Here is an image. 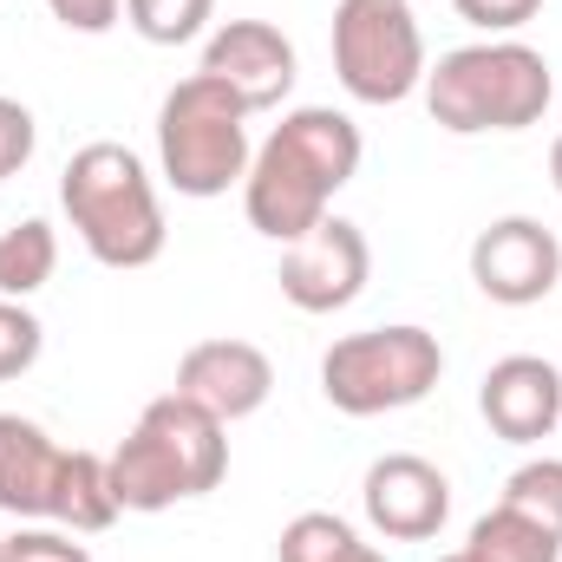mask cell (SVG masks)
I'll return each instance as SVG.
<instances>
[{"label": "cell", "instance_id": "4fadbf2b", "mask_svg": "<svg viewBox=\"0 0 562 562\" xmlns=\"http://www.w3.org/2000/svg\"><path fill=\"white\" fill-rule=\"evenodd\" d=\"M477 413L504 445H537L562 425V373L543 353H504L477 386Z\"/></svg>", "mask_w": 562, "mask_h": 562}, {"label": "cell", "instance_id": "ba28073f", "mask_svg": "<svg viewBox=\"0 0 562 562\" xmlns=\"http://www.w3.org/2000/svg\"><path fill=\"white\" fill-rule=\"evenodd\" d=\"M281 301L301 307V314H340L367 294L373 281V249H367V229L347 223V216H321L301 243L281 249Z\"/></svg>", "mask_w": 562, "mask_h": 562}, {"label": "cell", "instance_id": "5bb4252c", "mask_svg": "<svg viewBox=\"0 0 562 562\" xmlns=\"http://www.w3.org/2000/svg\"><path fill=\"white\" fill-rule=\"evenodd\" d=\"M59 464H66V445L46 425L0 413V517H20V524L53 517Z\"/></svg>", "mask_w": 562, "mask_h": 562}, {"label": "cell", "instance_id": "4316f807", "mask_svg": "<svg viewBox=\"0 0 562 562\" xmlns=\"http://www.w3.org/2000/svg\"><path fill=\"white\" fill-rule=\"evenodd\" d=\"M550 183H557V196H562V138L550 144Z\"/></svg>", "mask_w": 562, "mask_h": 562}, {"label": "cell", "instance_id": "e0dca14e", "mask_svg": "<svg viewBox=\"0 0 562 562\" xmlns=\"http://www.w3.org/2000/svg\"><path fill=\"white\" fill-rule=\"evenodd\" d=\"M59 269V229L46 216H26L13 229H0V294L7 301H26L40 294Z\"/></svg>", "mask_w": 562, "mask_h": 562}, {"label": "cell", "instance_id": "603a6c76", "mask_svg": "<svg viewBox=\"0 0 562 562\" xmlns=\"http://www.w3.org/2000/svg\"><path fill=\"white\" fill-rule=\"evenodd\" d=\"M451 7H458V20H471L477 33L510 40L517 26H530V20H537V7H543V0H451Z\"/></svg>", "mask_w": 562, "mask_h": 562}, {"label": "cell", "instance_id": "30bf717a", "mask_svg": "<svg viewBox=\"0 0 562 562\" xmlns=\"http://www.w3.org/2000/svg\"><path fill=\"white\" fill-rule=\"evenodd\" d=\"M360 510L386 543H425L451 517V477L419 451H386L360 477Z\"/></svg>", "mask_w": 562, "mask_h": 562}, {"label": "cell", "instance_id": "83f0119b", "mask_svg": "<svg viewBox=\"0 0 562 562\" xmlns=\"http://www.w3.org/2000/svg\"><path fill=\"white\" fill-rule=\"evenodd\" d=\"M438 562H471V557H464V550H458V557H438Z\"/></svg>", "mask_w": 562, "mask_h": 562}, {"label": "cell", "instance_id": "277c9868", "mask_svg": "<svg viewBox=\"0 0 562 562\" xmlns=\"http://www.w3.org/2000/svg\"><path fill=\"white\" fill-rule=\"evenodd\" d=\"M229 425L210 419L196 400L183 393H157L138 413V425L125 431V445L112 451V491H119V510H138L157 517L170 504H190V497H210L229 471Z\"/></svg>", "mask_w": 562, "mask_h": 562}, {"label": "cell", "instance_id": "5b68a950", "mask_svg": "<svg viewBox=\"0 0 562 562\" xmlns=\"http://www.w3.org/2000/svg\"><path fill=\"white\" fill-rule=\"evenodd\" d=\"M249 105L210 79V72H190L164 92L157 105V164H164V183L177 196H229V183L249 177Z\"/></svg>", "mask_w": 562, "mask_h": 562}, {"label": "cell", "instance_id": "8fae6325", "mask_svg": "<svg viewBox=\"0 0 562 562\" xmlns=\"http://www.w3.org/2000/svg\"><path fill=\"white\" fill-rule=\"evenodd\" d=\"M196 72L223 79L249 105V119H256V112H276L281 99L294 92L301 59H294V40L281 26H269V20H223V26L203 33V66Z\"/></svg>", "mask_w": 562, "mask_h": 562}, {"label": "cell", "instance_id": "ffe728a7", "mask_svg": "<svg viewBox=\"0 0 562 562\" xmlns=\"http://www.w3.org/2000/svg\"><path fill=\"white\" fill-rule=\"evenodd\" d=\"M353 537H360V530H353L347 517H334V510H301V517L281 524L276 562H334Z\"/></svg>", "mask_w": 562, "mask_h": 562}, {"label": "cell", "instance_id": "2e32d148", "mask_svg": "<svg viewBox=\"0 0 562 562\" xmlns=\"http://www.w3.org/2000/svg\"><path fill=\"white\" fill-rule=\"evenodd\" d=\"M464 557L471 562H562V537L557 530H543L537 517L497 504V510H484V517L471 524Z\"/></svg>", "mask_w": 562, "mask_h": 562}, {"label": "cell", "instance_id": "cb8c5ba5", "mask_svg": "<svg viewBox=\"0 0 562 562\" xmlns=\"http://www.w3.org/2000/svg\"><path fill=\"white\" fill-rule=\"evenodd\" d=\"M33 138H40V132H33V112H26L20 99H7V92H0V183L26 170Z\"/></svg>", "mask_w": 562, "mask_h": 562}, {"label": "cell", "instance_id": "7c38bea8", "mask_svg": "<svg viewBox=\"0 0 562 562\" xmlns=\"http://www.w3.org/2000/svg\"><path fill=\"white\" fill-rule=\"evenodd\" d=\"M183 400H196L210 419L236 425V419H256L276 393V360L256 347V340H196L183 360H177V386Z\"/></svg>", "mask_w": 562, "mask_h": 562}, {"label": "cell", "instance_id": "44dd1931", "mask_svg": "<svg viewBox=\"0 0 562 562\" xmlns=\"http://www.w3.org/2000/svg\"><path fill=\"white\" fill-rule=\"evenodd\" d=\"M40 347H46L40 314H33L26 301H7V294H0V380H20V373L40 360Z\"/></svg>", "mask_w": 562, "mask_h": 562}, {"label": "cell", "instance_id": "d4e9b609", "mask_svg": "<svg viewBox=\"0 0 562 562\" xmlns=\"http://www.w3.org/2000/svg\"><path fill=\"white\" fill-rule=\"evenodd\" d=\"M46 7H53V20L72 26V33H112V26L125 20V0H46Z\"/></svg>", "mask_w": 562, "mask_h": 562}, {"label": "cell", "instance_id": "52a82bcc", "mask_svg": "<svg viewBox=\"0 0 562 562\" xmlns=\"http://www.w3.org/2000/svg\"><path fill=\"white\" fill-rule=\"evenodd\" d=\"M334 72L360 105H406L425 86V33L413 0H340L334 7Z\"/></svg>", "mask_w": 562, "mask_h": 562}, {"label": "cell", "instance_id": "ac0fdd59", "mask_svg": "<svg viewBox=\"0 0 562 562\" xmlns=\"http://www.w3.org/2000/svg\"><path fill=\"white\" fill-rule=\"evenodd\" d=\"M216 20V0H125V26L150 46H190Z\"/></svg>", "mask_w": 562, "mask_h": 562}, {"label": "cell", "instance_id": "7a4b0ae2", "mask_svg": "<svg viewBox=\"0 0 562 562\" xmlns=\"http://www.w3.org/2000/svg\"><path fill=\"white\" fill-rule=\"evenodd\" d=\"M425 112L438 132L451 138H484V132H530L543 125L550 99H557V72L530 40H477V46H451L438 53V66H425Z\"/></svg>", "mask_w": 562, "mask_h": 562}, {"label": "cell", "instance_id": "d6986e66", "mask_svg": "<svg viewBox=\"0 0 562 562\" xmlns=\"http://www.w3.org/2000/svg\"><path fill=\"white\" fill-rule=\"evenodd\" d=\"M497 504L537 517L543 530L562 537V458H530V464H517V471L504 477V497H497Z\"/></svg>", "mask_w": 562, "mask_h": 562}, {"label": "cell", "instance_id": "7402d4cb", "mask_svg": "<svg viewBox=\"0 0 562 562\" xmlns=\"http://www.w3.org/2000/svg\"><path fill=\"white\" fill-rule=\"evenodd\" d=\"M0 562H92V550H86V543H72V530L20 524V530L0 543Z\"/></svg>", "mask_w": 562, "mask_h": 562}, {"label": "cell", "instance_id": "3957f363", "mask_svg": "<svg viewBox=\"0 0 562 562\" xmlns=\"http://www.w3.org/2000/svg\"><path fill=\"white\" fill-rule=\"evenodd\" d=\"M59 210L99 269H150L164 256V203L132 144H79L59 177Z\"/></svg>", "mask_w": 562, "mask_h": 562}, {"label": "cell", "instance_id": "9c48e42d", "mask_svg": "<svg viewBox=\"0 0 562 562\" xmlns=\"http://www.w3.org/2000/svg\"><path fill=\"white\" fill-rule=\"evenodd\" d=\"M471 281L497 307H537L562 281V243L537 216H497L471 243Z\"/></svg>", "mask_w": 562, "mask_h": 562}, {"label": "cell", "instance_id": "8992f818", "mask_svg": "<svg viewBox=\"0 0 562 562\" xmlns=\"http://www.w3.org/2000/svg\"><path fill=\"white\" fill-rule=\"evenodd\" d=\"M438 380H445V347H438V334H425L413 321L340 334L321 353V393L347 419L406 413V406H419Z\"/></svg>", "mask_w": 562, "mask_h": 562}, {"label": "cell", "instance_id": "6da1fadb", "mask_svg": "<svg viewBox=\"0 0 562 562\" xmlns=\"http://www.w3.org/2000/svg\"><path fill=\"white\" fill-rule=\"evenodd\" d=\"M360 125L334 105H294L281 112V125L256 144L249 177H243V216L256 236L269 243H301L334 196L360 177Z\"/></svg>", "mask_w": 562, "mask_h": 562}, {"label": "cell", "instance_id": "484cf974", "mask_svg": "<svg viewBox=\"0 0 562 562\" xmlns=\"http://www.w3.org/2000/svg\"><path fill=\"white\" fill-rule=\"evenodd\" d=\"M334 562H386V557H380L373 543H360V537H353V543H347V550H340V557H334Z\"/></svg>", "mask_w": 562, "mask_h": 562}, {"label": "cell", "instance_id": "f1b7e54d", "mask_svg": "<svg viewBox=\"0 0 562 562\" xmlns=\"http://www.w3.org/2000/svg\"><path fill=\"white\" fill-rule=\"evenodd\" d=\"M0 543H7V537H0Z\"/></svg>", "mask_w": 562, "mask_h": 562}, {"label": "cell", "instance_id": "9a60e30c", "mask_svg": "<svg viewBox=\"0 0 562 562\" xmlns=\"http://www.w3.org/2000/svg\"><path fill=\"white\" fill-rule=\"evenodd\" d=\"M125 510H119V491H112V458H99V451H66V464H59V484H53V517L46 524H59V530H72V537H99V530H112Z\"/></svg>", "mask_w": 562, "mask_h": 562}]
</instances>
